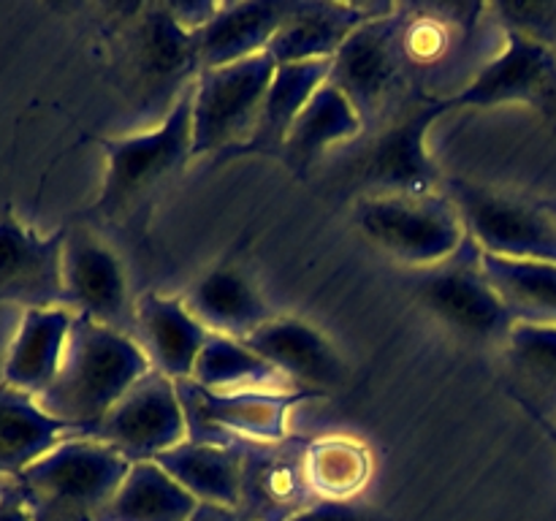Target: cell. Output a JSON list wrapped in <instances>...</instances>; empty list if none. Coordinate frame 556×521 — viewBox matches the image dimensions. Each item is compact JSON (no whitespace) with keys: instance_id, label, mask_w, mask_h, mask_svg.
Wrapping results in <instances>:
<instances>
[{"instance_id":"3","label":"cell","mask_w":556,"mask_h":521,"mask_svg":"<svg viewBox=\"0 0 556 521\" xmlns=\"http://www.w3.org/2000/svg\"><path fill=\"white\" fill-rule=\"evenodd\" d=\"M130 461L96 437H68L14 478L38 521L101 519Z\"/></svg>"},{"instance_id":"21","label":"cell","mask_w":556,"mask_h":521,"mask_svg":"<svg viewBox=\"0 0 556 521\" xmlns=\"http://www.w3.org/2000/svg\"><path fill=\"white\" fill-rule=\"evenodd\" d=\"M74 318L68 307L25 309L5 356L3 383L38 399L58 378Z\"/></svg>"},{"instance_id":"4","label":"cell","mask_w":556,"mask_h":521,"mask_svg":"<svg viewBox=\"0 0 556 521\" xmlns=\"http://www.w3.org/2000/svg\"><path fill=\"white\" fill-rule=\"evenodd\" d=\"M358 231L389 258L432 269L470 244L448 193H367L353 209Z\"/></svg>"},{"instance_id":"8","label":"cell","mask_w":556,"mask_h":521,"mask_svg":"<svg viewBox=\"0 0 556 521\" xmlns=\"http://www.w3.org/2000/svg\"><path fill=\"white\" fill-rule=\"evenodd\" d=\"M530 106L556 123V52L554 43L505 30V47L454 96L434 98L440 117L459 109Z\"/></svg>"},{"instance_id":"35","label":"cell","mask_w":556,"mask_h":521,"mask_svg":"<svg viewBox=\"0 0 556 521\" xmlns=\"http://www.w3.org/2000/svg\"><path fill=\"white\" fill-rule=\"evenodd\" d=\"M554 217H556V212H554Z\"/></svg>"},{"instance_id":"34","label":"cell","mask_w":556,"mask_h":521,"mask_svg":"<svg viewBox=\"0 0 556 521\" xmlns=\"http://www.w3.org/2000/svg\"><path fill=\"white\" fill-rule=\"evenodd\" d=\"M188 521H250V519L242 508H226V505L199 503V508L193 510V516H190Z\"/></svg>"},{"instance_id":"10","label":"cell","mask_w":556,"mask_h":521,"mask_svg":"<svg viewBox=\"0 0 556 521\" xmlns=\"http://www.w3.org/2000/svg\"><path fill=\"white\" fill-rule=\"evenodd\" d=\"M413 293L440 323L465 340L505 345L516 326L510 309L481 271V253L472 242L445 264L418 271Z\"/></svg>"},{"instance_id":"19","label":"cell","mask_w":556,"mask_h":521,"mask_svg":"<svg viewBox=\"0 0 556 521\" xmlns=\"http://www.w3.org/2000/svg\"><path fill=\"white\" fill-rule=\"evenodd\" d=\"M206 340L210 331L190 315L182 298L144 293L136 302V342L150 358V367L174 383L190 380Z\"/></svg>"},{"instance_id":"31","label":"cell","mask_w":556,"mask_h":521,"mask_svg":"<svg viewBox=\"0 0 556 521\" xmlns=\"http://www.w3.org/2000/svg\"><path fill=\"white\" fill-rule=\"evenodd\" d=\"M503 347L519 383L538 399L556 405V326L516 323Z\"/></svg>"},{"instance_id":"28","label":"cell","mask_w":556,"mask_h":521,"mask_svg":"<svg viewBox=\"0 0 556 521\" xmlns=\"http://www.w3.org/2000/svg\"><path fill=\"white\" fill-rule=\"evenodd\" d=\"M481 271L516 323L556 326V264L508 260L481 253Z\"/></svg>"},{"instance_id":"33","label":"cell","mask_w":556,"mask_h":521,"mask_svg":"<svg viewBox=\"0 0 556 521\" xmlns=\"http://www.w3.org/2000/svg\"><path fill=\"white\" fill-rule=\"evenodd\" d=\"M0 521H38L16 481L0 488Z\"/></svg>"},{"instance_id":"2","label":"cell","mask_w":556,"mask_h":521,"mask_svg":"<svg viewBox=\"0 0 556 521\" xmlns=\"http://www.w3.org/2000/svg\"><path fill=\"white\" fill-rule=\"evenodd\" d=\"M101 147L106 174L90 212L109 223L144 215L152 199L193 161V85L179 92L157 128L101 139Z\"/></svg>"},{"instance_id":"23","label":"cell","mask_w":556,"mask_h":521,"mask_svg":"<svg viewBox=\"0 0 556 521\" xmlns=\"http://www.w3.org/2000/svg\"><path fill=\"white\" fill-rule=\"evenodd\" d=\"M68 437L81 434L49 416L36 396L0 383V475L16 478Z\"/></svg>"},{"instance_id":"29","label":"cell","mask_w":556,"mask_h":521,"mask_svg":"<svg viewBox=\"0 0 556 521\" xmlns=\"http://www.w3.org/2000/svg\"><path fill=\"white\" fill-rule=\"evenodd\" d=\"M193 383L210 391H293L296 385L242 340L210 334L195 358Z\"/></svg>"},{"instance_id":"32","label":"cell","mask_w":556,"mask_h":521,"mask_svg":"<svg viewBox=\"0 0 556 521\" xmlns=\"http://www.w3.org/2000/svg\"><path fill=\"white\" fill-rule=\"evenodd\" d=\"M286 521H380V519L369 508L353 503V499H348V503H337V499H313V503L304 505L299 513H293L291 519Z\"/></svg>"},{"instance_id":"14","label":"cell","mask_w":556,"mask_h":521,"mask_svg":"<svg viewBox=\"0 0 556 521\" xmlns=\"http://www.w3.org/2000/svg\"><path fill=\"white\" fill-rule=\"evenodd\" d=\"M65 228L41 237L5 209L0 215V304H20L25 309L65 307Z\"/></svg>"},{"instance_id":"17","label":"cell","mask_w":556,"mask_h":521,"mask_svg":"<svg viewBox=\"0 0 556 521\" xmlns=\"http://www.w3.org/2000/svg\"><path fill=\"white\" fill-rule=\"evenodd\" d=\"M394 11V5L324 3V0H293L286 22L271 38L269 54L275 65L331 60L358 25Z\"/></svg>"},{"instance_id":"12","label":"cell","mask_w":556,"mask_h":521,"mask_svg":"<svg viewBox=\"0 0 556 521\" xmlns=\"http://www.w3.org/2000/svg\"><path fill=\"white\" fill-rule=\"evenodd\" d=\"M438 119L434 101H424L402 109L378 130L358 163V177L369 193H440L443 174L427 152V134Z\"/></svg>"},{"instance_id":"7","label":"cell","mask_w":556,"mask_h":521,"mask_svg":"<svg viewBox=\"0 0 556 521\" xmlns=\"http://www.w3.org/2000/svg\"><path fill=\"white\" fill-rule=\"evenodd\" d=\"M445 193L459 209L467 239L476 244L478 253L556 264L554 212L465 179H451Z\"/></svg>"},{"instance_id":"11","label":"cell","mask_w":556,"mask_h":521,"mask_svg":"<svg viewBox=\"0 0 556 521\" xmlns=\"http://www.w3.org/2000/svg\"><path fill=\"white\" fill-rule=\"evenodd\" d=\"M92 437L112 445L130 465L155 461L174 445L185 443L188 418H185L177 383L150 369L98 423Z\"/></svg>"},{"instance_id":"26","label":"cell","mask_w":556,"mask_h":521,"mask_svg":"<svg viewBox=\"0 0 556 521\" xmlns=\"http://www.w3.org/2000/svg\"><path fill=\"white\" fill-rule=\"evenodd\" d=\"M362 130L364 123L353 103L326 81L315 90V96L293 123L280 157L296 177H304L329 147L356 139Z\"/></svg>"},{"instance_id":"30","label":"cell","mask_w":556,"mask_h":521,"mask_svg":"<svg viewBox=\"0 0 556 521\" xmlns=\"http://www.w3.org/2000/svg\"><path fill=\"white\" fill-rule=\"evenodd\" d=\"M372 456L353 437H320L304 445V475L318 499L348 503L369 481Z\"/></svg>"},{"instance_id":"27","label":"cell","mask_w":556,"mask_h":521,"mask_svg":"<svg viewBox=\"0 0 556 521\" xmlns=\"http://www.w3.org/2000/svg\"><path fill=\"white\" fill-rule=\"evenodd\" d=\"M199 499L161 465L136 461L98 521H188Z\"/></svg>"},{"instance_id":"9","label":"cell","mask_w":556,"mask_h":521,"mask_svg":"<svg viewBox=\"0 0 556 521\" xmlns=\"http://www.w3.org/2000/svg\"><path fill=\"white\" fill-rule=\"evenodd\" d=\"M179 399L188 418V440L231 445L228 437L275 445L288 440V418L299 402L324 396L318 391H210L179 380Z\"/></svg>"},{"instance_id":"1","label":"cell","mask_w":556,"mask_h":521,"mask_svg":"<svg viewBox=\"0 0 556 521\" xmlns=\"http://www.w3.org/2000/svg\"><path fill=\"white\" fill-rule=\"evenodd\" d=\"M150 369L134 336L76 315L58 378L38 396V405L81 437H92L98 423Z\"/></svg>"},{"instance_id":"22","label":"cell","mask_w":556,"mask_h":521,"mask_svg":"<svg viewBox=\"0 0 556 521\" xmlns=\"http://www.w3.org/2000/svg\"><path fill=\"white\" fill-rule=\"evenodd\" d=\"M304 475V448H293L288 440L264 445L255 454H244L242 510L250 521H286L304 508L309 497Z\"/></svg>"},{"instance_id":"18","label":"cell","mask_w":556,"mask_h":521,"mask_svg":"<svg viewBox=\"0 0 556 521\" xmlns=\"http://www.w3.org/2000/svg\"><path fill=\"white\" fill-rule=\"evenodd\" d=\"M293 0H244V3H217V11L201 30L193 33V49L199 68H220L255 58L269 49L286 22Z\"/></svg>"},{"instance_id":"25","label":"cell","mask_w":556,"mask_h":521,"mask_svg":"<svg viewBox=\"0 0 556 521\" xmlns=\"http://www.w3.org/2000/svg\"><path fill=\"white\" fill-rule=\"evenodd\" d=\"M329 74L331 60L277 65L269 90H266L264 106H261L258 125H255L248 144L239 147L233 155H280L293 123L309 103V98L315 96V90L329 81Z\"/></svg>"},{"instance_id":"13","label":"cell","mask_w":556,"mask_h":521,"mask_svg":"<svg viewBox=\"0 0 556 521\" xmlns=\"http://www.w3.org/2000/svg\"><path fill=\"white\" fill-rule=\"evenodd\" d=\"M65 307L136 340V304H130L123 260L103 239L68 231L63 250Z\"/></svg>"},{"instance_id":"5","label":"cell","mask_w":556,"mask_h":521,"mask_svg":"<svg viewBox=\"0 0 556 521\" xmlns=\"http://www.w3.org/2000/svg\"><path fill=\"white\" fill-rule=\"evenodd\" d=\"M410 60L405 52V11L367 20L348 36L331 58L329 85H334L362 117L364 128H386L389 114L402 112Z\"/></svg>"},{"instance_id":"6","label":"cell","mask_w":556,"mask_h":521,"mask_svg":"<svg viewBox=\"0 0 556 521\" xmlns=\"http://www.w3.org/2000/svg\"><path fill=\"white\" fill-rule=\"evenodd\" d=\"M277 65L269 54L206 68L193 81V157L244 147L258 125Z\"/></svg>"},{"instance_id":"20","label":"cell","mask_w":556,"mask_h":521,"mask_svg":"<svg viewBox=\"0 0 556 521\" xmlns=\"http://www.w3.org/2000/svg\"><path fill=\"white\" fill-rule=\"evenodd\" d=\"M182 302L210 334L231 340H248L255 329L275 318L269 304L237 264H220L206 271L190 285Z\"/></svg>"},{"instance_id":"24","label":"cell","mask_w":556,"mask_h":521,"mask_svg":"<svg viewBox=\"0 0 556 521\" xmlns=\"http://www.w3.org/2000/svg\"><path fill=\"white\" fill-rule=\"evenodd\" d=\"M155 465H161L199 503L242 508L244 450H239L237 445L185 440L157 456Z\"/></svg>"},{"instance_id":"15","label":"cell","mask_w":556,"mask_h":521,"mask_svg":"<svg viewBox=\"0 0 556 521\" xmlns=\"http://www.w3.org/2000/svg\"><path fill=\"white\" fill-rule=\"evenodd\" d=\"M128 65L144 96L161 98L168 87L188 90L201 74L193 33L185 30L163 5H139L128 25Z\"/></svg>"},{"instance_id":"16","label":"cell","mask_w":556,"mask_h":521,"mask_svg":"<svg viewBox=\"0 0 556 521\" xmlns=\"http://www.w3.org/2000/svg\"><path fill=\"white\" fill-rule=\"evenodd\" d=\"M242 342L286 374L296 389L326 394L348 380V367L337 347L302 318L275 315Z\"/></svg>"}]
</instances>
